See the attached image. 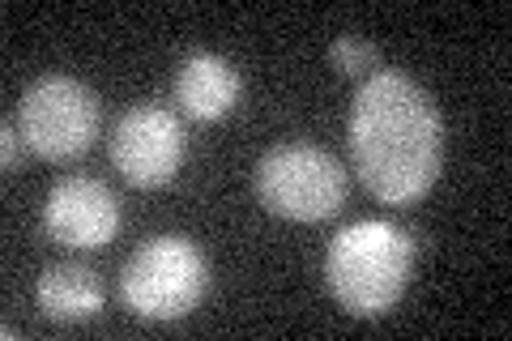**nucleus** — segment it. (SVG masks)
<instances>
[{"label":"nucleus","instance_id":"7","mask_svg":"<svg viewBox=\"0 0 512 341\" xmlns=\"http://www.w3.org/2000/svg\"><path fill=\"white\" fill-rule=\"evenodd\" d=\"M43 226L64 248H77V252L107 248V243L120 235V201L103 180L69 175V180H60L47 192Z\"/></svg>","mask_w":512,"mask_h":341},{"label":"nucleus","instance_id":"8","mask_svg":"<svg viewBox=\"0 0 512 341\" xmlns=\"http://www.w3.org/2000/svg\"><path fill=\"white\" fill-rule=\"evenodd\" d=\"M239 94H244V81H239L235 64L214 52L188 56L180 64V73H175V103L197 124H214L222 116H231Z\"/></svg>","mask_w":512,"mask_h":341},{"label":"nucleus","instance_id":"5","mask_svg":"<svg viewBox=\"0 0 512 341\" xmlns=\"http://www.w3.org/2000/svg\"><path fill=\"white\" fill-rule=\"evenodd\" d=\"M99 94L86 81L47 73L30 81L18 103V128L30 154L43 162H73L82 158L99 137Z\"/></svg>","mask_w":512,"mask_h":341},{"label":"nucleus","instance_id":"2","mask_svg":"<svg viewBox=\"0 0 512 341\" xmlns=\"http://www.w3.org/2000/svg\"><path fill=\"white\" fill-rule=\"evenodd\" d=\"M414 269L410 231L380 218L355 222L333 235L325 252V286L342 312L359 320L389 316L402 303Z\"/></svg>","mask_w":512,"mask_h":341},{"label":"nucleus","instance_id":"3","mask_svg":"<svg viewBox=\"0 0 512 341\" xmlns=\"http://www.w3.org/2000/svg\"><path fill=\"white\" fill-rule=\"evenodd\" d=\"M210 269L192 239L158 235L128 256L120 273V299L141 320H180L201 303Z\"/></svg>","mask_w":512,"mask_h":341},{"label":"nucleus","instance_id":"6","mask_svg":"<svg viewBox=\"0 0 512 341\" xmlns=\"http://www.w3.org/2000/svg\"><path fill=\"white\" fill-rule=\"evenodd\" d=\"M107 154L133 188H163L175 180V171L184 167L188 137H184V124L175 111L158 107V103H137L111 128Z\"/></svg>","mask_w":512,"mask_h":341},{"label":"nucleus","instance_id":"10","mask_svg":"<svg viewBox=\"0 0 512 341\" xmlns=\"http://www.w3.org/2000/svg\"><path fill=\"white\" fill-rule=\"evenodd\" d=\"M329 60H333V69H338L342 77H372L380 73V52H376V43H367L359 35H338L329 43Z\"/></svg>","mask_w":512,"mask_h":341},{"label":"nucleus","instance_id":"4","mask_svg":"<svg viewBox=\"0 0 512 341\" xmlns=\"http://www.w3.org/2000/svg\"><path fill=\"white\" fill-rule=\"evenodd\" d=\"M346 171L329 150L308 141L274 145L256 167V197L274 218L325 222L346 205Z\"/></svg>","mask_w":512,"mask_h":341},{"label":"nucleus","instance_id":"11","mask_svg":"<svg viewBox=\"0 0 512 341\" xmlns=\"http://www.w3.org/2000/svg\"><path fill=\"white\" fill-rule=\"evenodd\" d=\"M18 137H22V128L13 120H5V128H0V158H5V171H18V162H22Z\"/></svg>","mask_w":512,"mask_h":341},{"label":"nucleus","instance_id":"1","mask_svg":"<svg viewBox=\"0 0 512 341\" xmlns=\"http://www.w3.org/2000/svg\"><path fill=\"white\" fill-rule=\"evenodd\" d=\"M350 162L359 184L384 205L431 192L444 167V120L436 99L402 69H380L350 99Z\"/></svg>","mask_w":512,"mask_h":341},{"label":"nucleus","instance_id":"9","mask_svg":"<svg viewBox=\"0 0 512 341\" xmlns=\"http://www.w3.org/2000/svg\"><path fill=\"white\" fill-rule=\"evenodd\" d=\"M39 312L56 324H82L103 312V282L86 265H52L35 286Z\"/></svg>","mask_w":512,"mask_h":341}]
</instances>
